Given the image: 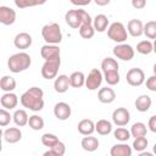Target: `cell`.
<instances>
[{
    "instance_id": "6da1fadb",
    "label": "cell",
    "mask_w": 156,
    "mask_h": 156,
    "mask_svg": "<svg viewBox=\"0 0 156 156\" xmlns=\"http://www.w3.org/2000/svg\"><path fill=\"white\" fill-rule=\"evenodd\" d=\"M20 101L23 107L33 112L41 111L44 107V91L38 87H32L21 95Z\"/></svg>"
},
{
    "instance_id": "7a4b0ae2",
    "label": "cell",
    "mask_w": 156,
    "mask_h": 156,
    "mask_svg": "<svg viewBox=\"0 0 156 156\" xmlns=\"http://www.w3.org/2000/svg\"><path fill=\"white\" fill-rule=\"evenodd\" d=\"M32 65V57L29 54L21 51L17 54H13L7 60V67L12 73H20L26 69H28Z\"/></svg>"
},
{
    "instance_id": "3957f363",
    "label": "cell",
    "mask_w": 156,
    "mask_h": 156,
    "mask_svg": "<svg viewBox=\"0 0 156 156\" xmlns=\"http://www.w3.org/2000/svg\"><path fill=\"white\" fill-rule=\"evenodd\" d=\"M65 21L71 28L78 29L83 23L93 22V18L87 11L78 9V10H68L65 13Z\"/></svg>"
},
{
    "instance_id": "277c9868",
    "label": "cell",
    "mask_w": 156,
    "mask_h": 156,
    "mask_svg": "<svg viewBox=\"0 0 156 156\" xmlns=\"http://www.w3.org/2000/svg\"><path fill=\"white\" fill-rule=\"evenodd\" d=\"M41 37L46 44H60L62 41V33L58 23H49L41 28Z\"/></svg>"
},
{
    "instance_id": "5b68a950",
    "label": "cell",
    "mask_w": 156,
    "mask_h": 156,
    "mask_svg": "<svg viewBox=\"0 0 156 156\" xmlns=\"http://www.w3.org/2000/svg\"><path fill=\"white\" fill-rule=\"evenodd\" d=\"M107 37L117 44L124 43L128 38V30L122 22H113L107 28Z\"/></svg>"
},
{
    "instance_id": "8992f818",
    "label": "cell",
    "mask_w": 156,
    "mask_h": 156,
    "mask_svg": "<svg viewBox=\"0 0 156 156\" xmlns=\"http://www.w3.org/2000/svg\"><path fill=\"white\" fill-rule=\"evenodd\" d=\"M61 66V58L57 60H46L44 62V65L41 66V76L43 78L50 80L57 77L58 73V68Z\"/></svg>"
},
{
    "instance_id": "52a82bcc",
    "label": "cell",
    "mask_w": 156,
    "mask_h": 156,
    "mask_svg": "<svg viewBox=\"0 0 156 156\" xmlns=\"http://www.w3.org/2000/svg\"><path fill=\"white\" fill-rule=\"evenodd\" d=\"M113 55L122 60V61H130L134 57V49L132 45L126 44V43H119L113 48Z\"/></svg>"
},
{
    "instance_id": "ba28073f",
    "label": "cell",
    "mask_w": 156,
    "mask_h": 156,
    "mask_svg": "<svg viewBox=\"0 0 156 156\" xmlns=\"http://www.w3.org/2000/svg\"><path fill=\"white\" fill-rule=\"evenodd\" d=\"M102 79H104V74L100 69L98 68H93L88 77H85V87L87 89L89 90H96L98 88H100L101 83H102Z\"/></svg>"
},
{
    "instance_id": "9c48e42d",
    "label": "cell",
    "mask_w": 156,
    "mask_h": 156,
    "mask_svg": "<svg viewBox=\"0 0 156 156\" xmlns=\"http://www.w3.org/2000/svg\"><path fill=\"white\" fill-rule=\"evenodd\" d=\"M126 79H127V83L129 85H132V87H140L145 82V73H144V71L141 68L134 67V68H130L127 72Z\"/></svg>"
},
{
    "instance_id": "30bf717a",
    "label": "cell",
    "mask_w": 156,
    "mask_h": 156,
    "mask_svg": "<svg viewBox=\"0 0 156 156\" xmlns=\"http://www.w3.org/2000/svg\"><path fill=\"white\" fill-rule=\"evenodd\" d=\"M130 121V113L126 107H117L112 112V122L117 127H124Z\"/></svg>"
},
{
    "instance_id": "8fae6325",
    "label": "cell",
    "mask_w": 156,
    "mask_h": 156,
    "mask_svg": "<svg viewBox=\"0 0 156 156\" xmlns=\"http://www.w3.org/2000/svg\"><path fill=\"white\" fill-rule=\"evenodd\" d=\"M40 55L45 61L46 60H57V58H61L60 57L61 50H60L58 45H56V44H45L40 49Z\"/></svg>"
},
{
    "instance_id": "7c38bea8",
    "label": "cell",
    "mask_w": 156,
    "mask_h": 156,
    "mask_svg": "<svg viewBox=\"0 0 156 156\" xmlns=\"http://www.w3.org/2000/svg\"><path fill=\"white\" fill-rule=\"evenodd\" d=\"M71 113H72V110H71V106L67 104V102H63V101H60L57 102L55 106H54V115L57 119L60 121H66L71 117Z\"/></svg>"
},
{
    "instance_id": "4fadbf2b",
    "label": "cell",
    "mask_w": 156,
    "mask_h": 156,
    "mask_svg": "<svg viewBox=\"0 0 156 156\" xmlns=\"http://www.w3.org/2000/svg\"><path fill=\"white\" fill-rule=\"evenodd\" d=\"M32 41H33V39H32V35H30L29 33H27V32H21V33H18V34L15 37V39H13V45H15L17 49H20V50H26V49H28V48L32 45Z\"/></svg>"
},
{
    "instance_id": "5bb4252c",
    "label": "cell",
    "mask_w": 156,
    "mask_h": 156,
    "mask_svg": "<svg viewBox=\"0 0 156 156\" xmlns=\"http://www.w3.org/2000/svg\"><path fill=\"white\" fill-rule=\"evenodd\" d=\"M16 21V11L9 6H0V22L5 26H11Z\"/></svg>"
},
{
    "instance_id": "9a60e30c",
    "label": "cell",
    "mask_w": 156,
    "mask_h": 156,
    "mask_svg": "<svg viewBox=\"0 0 156 156\" xmlns=\"http://www.w3.org/2000/svg\"><path fill=\"white\" fill-rule=\"evenodd\" d=\"M2 136H4V140L6 143H9V144H16V143H18L22 139V132L17 127H10V128H7V129L4 130Z\"/></svg>"
},
{
    "instance_id": "2e32d148",
    "label": "cell",
    "mask_w": 156,
    "mask_h": 156,
    "mask_svg": "<svg viewBox=\"0 0 156 156\" xmlns=\"http://www.w3.org/2000/svg\"><path fill=\"white\" fill-rule=\"evenodd\" d=\"M71 87V83H69V77L66 76V74H60L55 78L54 80V89L56 93L58 94H63L68 90V88Z\"/></svg>"
},
{
    "instance_id": "e0dca14e",
    "label": "cell",
    "mask_w": 156,
    "mask_h": 156,
    "mask_svg": "<svg viewBox=\"0 0 156 156\" xmlns=\"http://www.w3.org/2000/svg\"><path fill=\"white\" fill-rule=\"evenodd\" d=\"M0 104H1V107L6 108V110H13L18 104V98L15 93L9 91V93L2 94V96L0 99Z\"/></svg>"
},
{
    "instance_id": "ac0fdd59",
    "label": "cell",
    "mask_w": 156,
    "mask_h": 156,
    "mask_svg": "<svg viewBox=\"0 0 156 156\" xmlns=\"http://www.w3.org/2000/svg\"><path fill=\"white\" fill-rule=\"evenodd\" d=\"M127 30H128V34H130L134 38L140 37L141 34H144V24H143V22L140 20L133 18V20H130L128 22Z\"/></svg>"
},
{
    "instance_id": "d6986e66",
    "label": "cell",
    "mask_w": 156,
    "mask_h": 156,
    "mask_svg": "<svg viewBox=\"0 0 156 156\" xmlns=\"http://www.w3.org/2000/svg\"><path fill=\"white\" fill-rule=\"evenodd\" d=\"M98 99L101 104H111L115 101L116 99V93L112 88L110 87H105V88H101L98 93Z\"/></svg>"
},
{
    "instance_id": "ffe728a7",
    "label": "cell",
    "mask_w": 156,
    "mask_h": 156,
    "mask_svg": "<svg viewBox=\"0 0 156 156\" xmlns=\"http://www.w3.org/2000/svg\"><path fill=\"white\" fill-rule=\"evenodd\" d=\"M132 152H133V149L128 144H124V141H122L121 144L113 145L110 150L111 156H130Z\"/></svg>"
},
{
    "instance_id": "44dd1931",
    "label": "cell",
    "mask_w": 156,
    "mask_h": 156,
    "mask_svg": "<svg viewBox=\"0 0 156 156\" xmlns=\"http://www.w3.org/2000/svg\"><path fill=\"white\" fill-rule=\"evenodd\" d=\"M93 26L95 28V32L102 33L108 28V18L104 13H99L93 20Z\"/></svg>"
},
{
    "instance_id": "7402d4cb",
    "label": "cell",
    "mask_w": 156,
    "mask_h": 156,
    "mask_svg": "<svg viewBox=\"0 0 156 156\" xmlns=\"http://www.w3.org/2000/svg\"><path fill=\"white\" fill-rule=\"evenodd\" d=\"M151 104H152V100L146 94H143V95L138 96L136 100H135V102H134L135 108L139 112H146V111H149V108L151 107Z\"/></svg>"
},
{
    "instance_id": "603a6c76",
    "label": "cell",
    "mask_w": 156,
    "mask_h": 156,
    "mask_svg": "<svg viewBox=\"0 0 156 156\" xmlns=\"http://www.w3.org/2000/svg\"><path fill=\"white\" fill-rule=\"evenodd\" d=\"M99 145H100V143H99L98 138L90 136V135H85V136L82 139V141H80V146L83 147V150H85V151H88V152L95 151V150L99 147Z\"/></svg>"
},
{
    "instance_id": "cb8c5ba5",
    "label": "cell",
    "mask_w": 156,
    "mask_h": 156,
    "mask_svg": "<svg viewBox=\"0 0 156 156\" xmlns=\"http://www.w3.org/2000/svg\"><path fill=\"white\" fill-rule=\"evenodd\" d=\"M78 132L82 135H91L95 132V123L91 119L84 118L78 123Z\"/></svg>"
},
{
    "instance_id": "d4e9b609",
    "label": "cell",
    "mask_w": 156,
    "mask_h": 156,
    "mask_svg": "<svg viewBox=\"0 0 156 156\" xmlns=\"http://www.w3.org/2000/svg\"><path fill=\"white\" fill-rule=\"evenodd\" d=\"M12 119L15 122V124L17 127H23L26 124H28V121H29V117H28V113L26 110L23 108H20V110H16L12 115Z\"/></svg>"
},
{
    "instance_id": "484cf974",
    "label": "cell",
    "mask_w": 156,
    "mask_h": 156,
    "mask_svg": "<svg viewBox=\"0 0 156 156\" xmlns=\"http://www.w3.org/2000/svg\"><path fill=\"white\" fill-rule=\"evenodd\" d=\"M16 79L11 76H4L0 80V88L2 91L5 93H9V91H13L16 89Z\"/></svg>"
},
{
    "instance_id": "4316f807",
    "label": "cell",
    "mask_w": 156,
    "mask_h": 156,
    "mask_svg": "<svg viewBox=\"0 0 156 156\" xmlns=\"http://www.w3.org/2000/svg\"><path fill=\"white\" fill-rule=\"evenodd\" d=\"M95 130L100 135H107L112 132V123L107 119H99L95 123Z\"/></svg>"
},
{
    "instance_id": "83f0119b",
    "label": "cell",
    "mask_w": 156,
    "mask_h": 156,
    "mask_svg": "<svg viewBox=\"0 0 156 156\" xmlns=\"http://www.w3.org/2000/svg\"><path fill=\"white\" fill-rule=\"evenodd\" d=\"M69 83L73 88H82L85 85V76L80 71H76L69 76Z\"/></svg>"
},
{
    "instance_id": "f1b7e54d",
    "label": "cell",
    "mask_w": 156,
    "mask_h": 156,
    "mask_svg": "<svg viewBox=\"0 0 156 156\" xmlns=\"http://www.w3.org/2000/svg\"><path fill=\"white\" fill-rule=\"evenodd\" d=\"M78 29H79V35L83 39H90L95 34V28L93 26V22H85Z\"/></svg>"
},
{
    "instance_id": "f546056e",
    "label": "cell",
    "mask_w": 156,
    "mask_h": 156,
    "mask_svg": "<svg viewBox=\"0 0 156 156\" xmlns=\"http://www.w3.org/2000/svg\"><path fill=\"white\" fill-rule=\"evenodd\" d=\"M66 152V146L62 141H57L52 147L44 152V156H63Z\"/></svg>"
},
{
    "instance_id": "4dcf8cb0",
    "label": "cell",
    "mask_w": 156,
    "mask_h": 156,
    "mask_svg": "<svg viewBox=\"0 0 156 156\" xmlns=\"http://www.w3.org/2000/svg\"><path fill=\"white\" fill-rule=\"evenodd\" d=\"M101 69L104 73L110 71H118V62L112 57H105L101 61Z\"/></svg>"
},
{
    "instance_id": "1f68e13d",
    "label": "cell",
    "mask_w": 156,
    "mask_h": 156,
    "mask_svg": "<svg viewBox=\"0 0 156 156\" xmlns=\"http://www.w3.org/2000/svg\"><path fill=\"white\" fill-rule=\"evenodd\" d=\"M146 126L143 123V122H135L132 127H130V134L134 138H138V136H145L146 135Z\"/></svg>"
},
{
    "instance_id": "d6a6232c",
    "label": "cell",
    "mask_w": 156,
    "mask_h": 156,
    "mask_svg": "<svg viewBox=\"0 0 156 156\" xmlns=\"http://www.w3.org/2000/svg\"><path fill=\"white\" fill-rule=\"evenodd\" d=\"M28 126H29L33 130H41V129L44 128V119H43V117H40L39 115L29 116Z\"/></svg>"
},
{
    "instance_id": "836d02e7",
    "label": "cell",
    "mask_w": 156,
    "mask_h": 156,
    "mask_svg": "<svg viewBox=\"0 0 156 156\" xmlns=\"http://www.w3.org/2000/svg\"><path fill=\"white\" fill-rule=\"evenodd\" d=\"M136 52L141 55H149L152 52V43L150 40H141L136 44Z\"/></svg>"
},
{
    "instance_id": "e575fe53",
    "label": "cell",
    "mask_w": 156,
    "mask_h": 156,
    "mask_svg": "<svg viewBox=\"0 0 156 156\" xmlns=\"http://www.w3.org/2000/svg\"><path fill=\"white\" fill-rule=\"evenodd\" d=\"M113 136L119 140V141H127L130 139L132 134H130V130H128L127 128H123V127H118L117 129L113 130Z\"/></svg>"
},
{
    "instance_id": "d590c367",
    "label": "cell",
    "mask_w": 156,
    "mask_h": 156,
    "mask_svg": "<svg viewBox=\"0 0 156 156\" xmlns=\"http://www.w3.org/2000/svg\"><path fill=\"white\" fill-rule=\"evenodd\" d=\"M144 34L149 39H156V21H149L144 24Z\"/></svg>"
},
{
    "instance_id": "8d00e7d4",
    "label": "cell",
    "mask_w": 156,
    "mask_h": 156,
    "mask_svg": "<svg viewBox=\"0 0 156 156\" xmlns=\"http://www.w3.org/2000/svg\"><path fill=\"white\" fill-rule=\"evenodd\" d=\"M147 144H149V141H147L146 136H138V138H134L132 146L136 152H141L147 147Z\"/></svg>"
},
{
    "instance_id": "74e56055",
    "label": "cell",
    "mask_w": 156,
    "mask_h": 156,
    "mask_svg": "<svg viewBox=\"0 0 156 156\" xmlns=\"http://www.w3.org/2000/svg\"><path fill=\"white\" fill-rule=\"evenodd\" d=\"M104 79L108 85H116L119 83V73L118 71H110L104 73Z\"/></svg>"
},
{
    "instance_id": "f35d334b",
    "label": "cell",
    "mask_w": 156,
    "mask_h": 156,
    "mask_svg": "<svg viewBox=\"0 0 156 156\" xmlns=\"http://www.w3.org/2000/svg\"><path fill=\"white\" fill-rule=\"evenodd\" d=\"M57 141H58V138L52 133H45L41 135V144L49 149L52 147Z\"/></svg>"
},
{
    "instance_id": "ab89813d",
    "label": "cell",
    "mask_w": 156,
    "mask_h": 156,
    "mask_svg": "<svg viewBox=\"0 0 156 156\" xmlns=\"http://www.w3.org/2000/svg\"><path fill=\"white\" fill-rule=\"evenodd\" d=\"M12 119V116L10 115V112L6 108H1L0 110V126L1 127H6Z\"/></svg>"
},
{
    "instance_id": "60d3db41",
    "label": "cell",
    "mask_w": 156,
    "mask_h": 156,
    "mask_svg": "<svg viewBox=\"0 0 156 156\" xmlns=\"http://www.w3.org/2000/svg\"><path fill=\"white\" fill-rule=\"evenodd\" d=\"M13 1H15V5L18 9H27V7L35 6L34 0H13Z\"/></svg>"
},
{
    "instance_id": "b9f144b4",
    "label": "cell",
    "mask_w": 156,
    "mask_h": 156,
    "mask_svg": "<svg viewBox=\"0 0 156 156\" xmlns=\"http://www.w3.org/2000/svg\"><path fill=\"white\" fill-rule=\"evenodd\" d=\"M146 88L150 91H155L156 93V74H152L146 79Z\"/></svg>"
},
{
    "instance_id": "7bdbcfd3",
    "label": "cell",
    "mask_w": 156,
    "mask_h": 156,
    "mask_svg": "<svg viewBox=\"0 0 156 156\" xmlns=\"http://www.w3.org/2000/svg\"><path fill=\"white\" fill-rule=\"evenodd\" d=\"M132 6L136 10H141L146 6V0H132Z\"/></svg>"
},
{
    "instance_id": "ee69618b",
    "label": "cell",
    "mask_w": 156,
    "mask_h": 156,
    "mask_svg": "<svg viewBox=\"0 0 156 156\" xmlns=\"http://www.w3.org/2000/svg\"><path fill=\"white\" fill-rule=\"evenodd\" d=\"M147 127H149V129L152 133H156V115H154V116L150 117L149 123H147Z\"/></svg>"
},
{
    "instance_id": "f6af8a7d",
    "label": "cell",
    "mask_w": 156,
    "mask_h": 156,
    "mask_svg": "<svg viewBox=\"0 0 156 156\" xmlns=\"http://www.w3.org/2000/svg\"><path fill=\"white\" fill-rule=\"evenodd\" d=\"M69 1L76 6H87L91 2V0H69Z\"/></svg>"
},
{
    "instance_id": "bcb514c9",
    "label": "cell",
    "mask_w": 156,
    "mask_h": 156,
    "mask_svg": "<svg viewBox=\"0 0 156 156\" xmlns=\"http://www.w3.org/2000/svg\"><path fill=\"white\" fill-rule=\"evenodd\" d=\"M94 1H95V4H96L98 6H106V5L110 4L111 0H94Z\"/></svg>"
},
{
    "instance_id": "7dc6e473",
    "label": "cell",
    "mask_w": 156,
    "mask_h": 156,
    "mask_svg": "<svg viewBox=\"0 0 156 156\" xmlns=\"http://www.w3.org/2000/svg\"><path fill=\"white\" fill-rule=\"evenodd\" d=\"M34 2H35V6H38V5H44L46 0H34Z\"/></svg>"
},
{
    "instance_id": "c3c4849f",
    "label": "cell",
    "mask_w": 156,
    "mask_h": 156,
    "mask_svg": "<svg viewBox=\"0 0 156 156\" xmlns=\"http://www.w3.org/2000/svg\"><path fill=\"white\" fill-rule=\"evenodd\" d=\"M140 154V156H151L152 154L151 152H144V151H141V152H139Z\"/></svg>"
},
{
    "instance_id": "681fc988",
    "label": "cell",
    "mask_w": 156,
    "mask_h": 156,
    "mask_svg": "<svg viewBox=\"0 0 156 156\" xmlns=\"http://www.w3.org/2000/svg\"><path fill=\"white\" fill-rule=\"evenodd\" d=\"M152 51L156 54V39L154 40V43H152Z\"/></svg>"
},
{
    "instance_id": "f907efd6",
    "label": "cell",
    "mask_w": 156,
    "mask_h": 156,
    "mask_svg": "<svg viewBox=\"0 0 156 156\" xmlns=\"http://www.w3.org/2000/svg\"><path fill=\"white\" fill-rule=\"evenodd\" d=\"M152 152L156 155V143H155V145H154V147H152Z\"/></svg>"
},
{
    "instance_id": "816d5d0a",
    "label": "cell",
    "mask_w": 156,
    "mask_h": 156,
    "mask_svg": "<svg viewBox=\"0 0 156 156\" xmlns=\"http://www.w3.org/2000/svg\"><path fill=\"white\" fill-rule=\"evenodd\" d=\"M152 71H154V74H156V63L154 65V68H152Z\"/></svg>"
}]
</instances>
